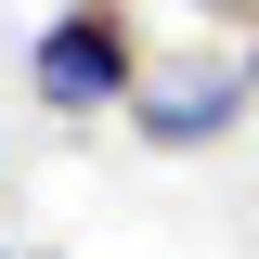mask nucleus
Here are the masks:
<instances>
[{
  "label": "nucleus",
  "mask_w": 259,
  "mask_h": 259,
  "mask_svg": "<svg viewBox=\"0 0 259 259\" xmlns=\"http://www.w3.org/2000/svg\"><path fill=\"white\" fill-rule=\"evenodd\" d=\"M26 91L39 117H104V104L143 91V39H130V0H52L26 39Z\"/></svg>",
  "instance_id": "nucleus-1"
},
{
  "label": "nucleus",
  "mask_w": 259,
  "mask_h": 259,
  "mask_svg": "<svg viewBox=\"0 0 259 259\" xmlns=\"http://www.w3.org/2000/svg\"><path fill=\"white\" fill-rule=\"evenodd\" d=\"M259 104V78H246V52H168V65H143V91H130V130L156 143V156H194V143H221L233 117Z\"/></svg>",
  "instance_id": "nucleus-2"
},
{
  "label": "nucleus",
  "mask_w": 259,
  "mask_h": 259,
  "mask_svg": "<svg viewBox=\"0 0 259 259\" xmlns=\"http://www.w3.org/2000/svg\"><path fill=\"white\" fill-rule=\"evenodd\" d=\"M194 13H221V26H246V13H259V0H194Z\"/></svg>",
  "instance_id": "nucleus-3"
},
{
  "label": "nucleus",
  "mask_w": 259,
  "mask_h": 259,
  "mask_svg": "<svg viewBox=\"0 0 259 259\" xmlns=\"http://www.w3.org/2000/svg\"><path fill=\"white\" fill-rule=\"evenodd\" d=\"M0 259H13V246H0Z\"/></svg>",
  "instance_id": "nucleus-4"
}]
</instances>
